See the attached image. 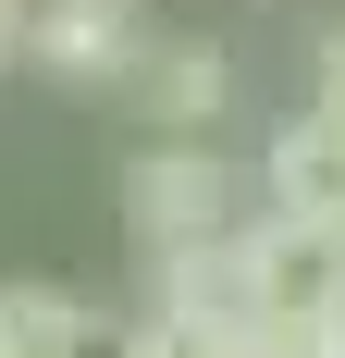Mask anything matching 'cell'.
<instances>
[{"label": "cell", "instance_id": "5b68a950", "mask_svg": "<svg viewBox=\"0 0 345 358\" xmlns=\"http://www.w3.org/2000/svg\"><path fill=\"white\" fill-rule=\"evenodd\" d=\"M124 87H136V111L161 124V136H210V111H222V50H198V37H148L136 62H124Z\"/></svg>", "mask_w": 345, "mask_h": 358}, {"label": "cell", "instance_id": "ba28073f", "mask_svg": "<svg viewBox=\"0 0 345 358\" xmlns=\"http://www.w3.org/2000/svg\"><path fill=\"white\" fill-rule=\"evenodd\" d=\"M309 111H321V124H333V136H345V25L321 37V87H309Z\"/></svg>", "mask_w": 345, "mask_h": 358}, {"label": "cell", "instance_id": "3957f363", "mask_svg": "<svg viewBox=\"0 0 345 358\" xmlns=\"http://www.w3.org/2000/svg\"><path fill=\"white\" fill-rule=\"evenodd\" d=\"M13 50L37 74H62V87H99V74H124L148 50V25H136V0H25L13 13Z\"/></svg>", "mask_w": 345, "mask_h": 358}, {"label": "cell", "instance_id": "52a82bcc", "mask_svg": "<svg viewBox=\"0 0 345 358\" xmlns=\"http://www.w3.org/2000/svg\"><path fill=\"white\" fill-rule=\"evenodd\" d=\"M124 358H259L235 322H161V309H136L124 322Z\"/></svg>", "mask_w": 345, "mask_h": 358}, {"label": "cell", "instance_id": "6da1fadb", "mask_svg": "<svg viewBox=\"0 0 345 358\" xmlns=\"http://www.w3.org/2000/svg\"><path fill=\"white\" fill-rule=\"evenodd\" d=\"M222 272H235V322L247 334H321V322H345V222H321V210L235 222Z\"/></svg>", "mask_w": 345, "mask_h": 358}, {"label": "cell", "instance_id": "8992f818", "mask_svg": "<svg viewBox=\"0 0 345 358\" xmlns=\"http://www.w3.org/2000/svg\"><path fill=\"white\" fill-rule=\"evenodd\" d=\"M259 185H272V210H321V222H345V136L321 124V111H296L272 136V161H259Z\"/></svg>", "mask_w": 345, "mask_h": 358}, {"label": "cell", "instance_id": "277c9868", "mask_svg": "<svg viewBox=\"0 0 345 358\" xmlns=\"http://www.w3.org/2000/svg\"><path fill=\"white\" fill-rule=\"evenodd\" d=\"M0 358H124V322L87 309L74 285L13 272V285H0Z\"/></svg>", "mask_w": 345, "mask_h": 358}, {"label": "cell", "instance_id": "9c48e42d", "mask_svg": "<svg viewBox=\"0 0 345 358\" xmlns=\"http://www.w3.org/2000/svg\"><path fill=\"white\" fill-rule=\"evenodd\" d=\"M0 62H13V0H0Z\"/></svg>", "mask_w": 345, "mask_h": 358}, {"label": "cell", "instance_id": "7a4b0ae2", "mask_svg": "<svg viewBox=\"0 0 345 358\" xmlns=\"http://www.w3.org/2000/svg\"><path fill=\"white\" fill-rule=\"evenodd\" d=\"M124 210L148 248H210L235 235V161H210V136H161L124 161Z\"/></svg>", "mask_w": 345, "mask_h": 358}]
</instances>
